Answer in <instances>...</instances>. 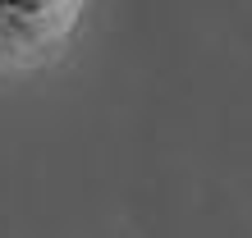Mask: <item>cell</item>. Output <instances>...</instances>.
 Returning <instances> with one entry per match:
<instances>
[{"mask_svg": "<svg viewBox=\"0 0 252 238\" xmlns=\"http://www.w3.org/2000/svg\"><path fill=\"white\" fill-rule=\"evenodd\" d=\"M73 14H78V0H0V23L28 55L55 46L69 32Z\"/></svg>", "mask_w": 252, "mask_h": 238, "instance_id": "cell-1", "label": "cell"}, {"mask_svg": "<svg viewBox=\"0 0 252 238\" xmlns=\"http://www.w3.org/2000/svg\"><path fill=\"white\" fill-rule=\"evenodd\" d=\"M28 60V51L19 46V41H14V32L5 23H0V69H14V64H23Z\"/></svg>", "mask_w": 252, "mask_h": 238, "instance_id": "cell-2", "label": "cell"}]
</instances>
